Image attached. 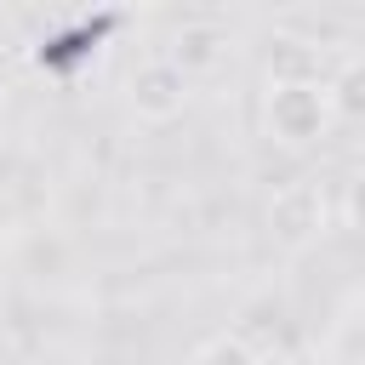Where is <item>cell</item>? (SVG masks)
Listing matches in <instances>:
<instances>
[{"label": "cell", "instance_id": "obj_1", "mask_svg": "<svg viewBox=\"0 0 365 365\" xmlns=\"http://www.w3.org/2000/svg\"><path fill=\"white\" fill-rule=\"evenodd\" d=\"M262 125L279 148H308L319 143L336 114H331V97H325V74H268V91H262Z\"/></svg>", "mask_w": 365, "mask_h": 365}, {"label": "cell", "instance_id": "obj_2", "mask_svg": "<svg viewBox=\"0 0 365 365\" xmlns=\"http://www.w3.org/2000/svg\"><path fill=\"white\" fill-rule=\"evenodd\" d=\"M188 97H194V80H188L165 51H148V57L125 74V103H131V114L148 120V125H171V120L188 108Z\"/></svg>", "mask_w": 365, "mask_h": 365}, {"label": "cell", "instance_id": "obj_3", "mask_svg": "<svg viewBox=\"0 0 365 365\" xmlns=\"http://www.w3.org/2000/svg\"><path fill=\"white\" fill-rule=\"evenodd\" d=\"M325 222H331V211H325V188H319L314 177L285 182V188L274 194V205H268V228H274L285 245H308L314 234H325Z\"/></svg>", "mask_w": 365, "mask_h": 365}, {"label": "cell", "instance_id": "obj_4", "mask_svg": "<svg viewBox=\"0 0 365 365\" xmlns=\"http://www.w3.org/2000/svg\"><path fill=\"white\" fill-rule=\"evenodd\" d=\"M228 51H234V34H228L217 17H182L177 34H171V46H165V57H171L188 80H194V74H211Z\"/></svg>", "mask_w": 365, "mask_h": 365}, {"label": "cell", "instance_id": "obj_5", "mask_svg": "<svg viewBox=\"0 0 365 365\" xmlns=\"http://www.w3.org/2000/svg\"><path fill=\"white\" fill-rule=\"evenodd\" d=\"M194 365H262V359H257V348H251L245 336H211V342L194 354Z\"/></svg>", "mask_w": 365, "mask_h": 365}, {"label": "cell", "instance_id": "obj_6", "mask_svg": "<svg viewBox=\"0 0 365 365\" xmlns=\"http://www.w3.org/2000/svg\"><path fill=\"white\" fill-rule=\"evenodd\" d=\"M0 120H6V86H0Z\"/></svg>", "mask_w": 365, "mask_h": 365}, {"label": "cell", "instance_id": "obj_7", "mask_svg": "<svg viewBox=\"0 0 365 365\" xmlns=\"http://www.w3.org/2000/svg\"><path fill=\"white\" fill-rule=\"evenodd\" d=\"M0 57H6V51H0Z\"/></svg>", "mask_w": 365, "mask_h": 365}]
</instances>
